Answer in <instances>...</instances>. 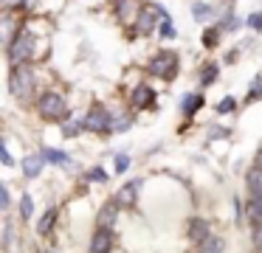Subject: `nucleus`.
<instances>
[{"mask_svg":"<svg viewBox=\"0 0 262 253\" xmlns=\"http://www.w3.org/2000/svg\"><path fill=\"white\" fill-rule=\"evenodd\" d=\"M254 245L256 250H262V225H254Z\"/></svg>","mask_w":262,"mask_h":253,"instance_id":"cd10ccee","label":"nucleus"},{"mask_svg":"<svg viewBox=\"0 0 262 253\" xmlns=\"http://www.w3.org/2000/svg\"><path fill=\"white\" fill-rule=\"evenodd\" d=\"M198 253H223V239L220 236H209L206 242H200Z\"/></svg>","mask_w":262,"mask_h":253,"instance_id":"a211bd4d","label":"nucleus"},{"mask_svg":"<svg viewBox=\"0 0 262 253\" xmlns=\"http://www.w3.org/2000/svg\"><path fill=\"white\" fill-rule=\"evenodd\" d=\"M127 127H130V118H127V116H119V118H116V124H110V129H113V132L127 129Z\"/></svg>","mask_w":262,"mask_h":253,"instance_id":"b1692460","label":"nucleus"},{"mask_svg":"<svg viewBox=\"0 0 262 253\" xmlns=\"http://www.w3.org/2000/svg\"><path fill=\"white\" fill-rule=\"evenodd\" d=\"M40 112L46 118H62L65 112H68V107H65V99L59 93H42L40 96Z\"/></svg>","mask_w":262,"mask_h":253,"instance_id":"20e7f679","label":"nucleus"},{"mask_svg":"<svg viewBox=\"0 0 262 253\" xmlns=\"http://www.w3.org/2000/svg\"><path fill=\"white\" fill-rule=\"evenodd\" d=\"M211 14H214V11H211V6H206V3H194V6H192V17H194L198 22L211 20Z\"/></svg>","mask_w":262,"mask_h":253,"instance_id":"6ab92c4d","label":"nucleus"},{"mask_svg":"<svg viewBox=\"0 0 262 253\" xmlns=\"http://www.w3.org/2000/svg\"><path fill=\"white\" fill-rule=\"evenodd\" d=\"M217 71H220V67L214 65V62H211V65H206V71H203V76H200V82L203 84H211L217 79Z\"/></svg>","mask_w":262,"mask_h":253,"instance_id":"5701e85b","label":"nucleus"},{"mask_svg":"<svg viewBox=\"0 0 262 253\" xmlns=\"http://www.w3.org/2000/svg\"><path fill=\"white\" fill-rule=\"evenodd\" d=\"M116 17H119V22H136L138 20V3L136 0H119L116 3Z\"/></svg>","mask_w":262,"mask_h":253,"instance_id":"1a4fd4ad","label":"nucleus"},{"mask_svg":"<svg viewBox=\"0 0 262 253\" xmlns=\"http://www.w3.org/2000/svg\"><path fill=\"white\" fill-rule=\"evenodd\" d=\"M161 6H147V9L138 14V20H136V31L138 34H149L152 31V20H155V14H164V11H158Z\"/></svg>","mask_w":262,"mask_h":253,"instance_id":"9d476101","label":"nucleus"},{"mask_svg":"<svg viewBox=\"0 0 262 253\" xmlns=\"http://www.w3.org/2000/svg\"><path fill=\"white\" fill-rule=\"evenodd\" d=\"M209 222H203L200 217H194L192 222H189V239H194V242H206L209 239Z\"/></svg>","mask_w":262,"mask_h":253,"instance_id":"9b49d317","label":"nucleus"},{"mask_svg":"<svg viewBox=\"0 0 262 253\" xmlns=\"http://www.w3.org/2000/svg\"><path fill=\"white\" fill-rule=\"evenodd\" d=\"M256 96H262V79H259V82L254 84V90H251V93H248V101H254Z\"/></svg>","mask_w":262,"mask_h":253,"instance_id":"2f4dec72","label":"nucleus"},{"mask_svg":"<svg viewBox=\"0 0 262 253\" xmlns=\"http://www.w3.org/2000/svg\"><path fill=\"white\" fill-rule=\"evenodd\" d=\"M88 177H91V180H99V183H102V180H107V174H104L102 169H93V172L88 174Z\"/></svg>","mask_w":262,"mask_h":253,"instance_id":"473e14b6","label":"nucleus"},{"mask_svg":"<svg viewBox=\"0 0 262 253\" xmlns=\"http://www.w3.org/2000/svg\"><path fill=\"white\" fill-rule=\"evenodd\" d=\"M175 71H178V56L172 54V51H161V54L149 62V73H155V76L175 79Z\"/></svg>","mask_w":262,"mask_h":253,"instance_id":"7ed1b4c3","label":"nucleus"},{"mask_svg":"<svg viewBox=\"0 0 262 253\" xmlns=\"http://www.w3.org/2000/svg\"><path fill=\"white\" fill-rule=\"evenodd\" d=\"M116 219H119V202H104L102 205V211H99V217H96V225L99 228H113L116 225Z\"/></svg>","mask_w":262,"mask_h":253,"instance_id":"6e6552de","label":"nucleus"},{"mask_svg":"<svg viewBox=\"0 0 262 253\" xmlns=\"http://www.w3.org/2000/svg\"><path fill=\"white\" fill-rule=\"evenodd\" d=\"M9 90H12L14 99H29L34 93V71L26 65H14L12 67V76H9Z\"/></svg>","mask_w":262,"mask_h":253,"instance_id":"f257e3e1","label":"nucleus"},{"mask_svg":"<svg viewBox=\"0 0 262 253\" xmlns=\"http://www.w3.org/2000/svg\"><path fill=\"white\" fill-rule=\"evenodd\" d=\"M158 34H161L164 39H175V26H172V20H169V17H164V22H161Z\"/></svg>","mask_w":262,"mask_h":253,"instance_id":"4be33fe9","label":"nucleus"},{"mask_svg":"<svg viewBox=\"0 0 262 253\" xmlns=\"http://www.w3.org/2000/svg\"><path fill=\"white\" fill-rule=\"evenodd\" d=\"M127 169H130V157L119 155V157H116V172H127Z\"/></svg>","mask_w":262,"mask_h":253,"instance_id":"bb28decb","label":"nucleus"},{"mask_svg":"<svg viewBox=\"0 0 262 253\" xmlns=\"http://www.w3.org/2000/svg\"><path fill=\"white\" fill-rule=\"evenodd\" d=\"M254 166H259V169H262V149L256 152V160H254Z\"/></svg>","mask_w":262,"mask_h":253,"instance_id":"f704fd0d","label":"nucleus"},{"mask_svg":"<svg viewBox=\"0 0 262 253\" xmlns=\"http://www.w3.org/2000/svg\"><path fill=\"white\" fill-rule=\"evenodd\" d=\"M234 107H237V104H234V99H228V96H226V99H223L220 104H217V112H231Z\"/></svg>","mask_w":262,"mask_h":253,"instance_id":"a878e982","label":"nucleus"},{"mask_svg":"<svg viewBox=\"0 0 262 253\" xmlns=\"http://www.w3.org/2000/svg\"><path fill=\"white\" fill-rule=\"evenodd\" d=\"M113 250V228H99L91 239V253H110Z\"/></svg>","mask_w":262,"mask_h":253,"instance_id":"423d86ee","label":"nucleus"},{"mask_svg":"<svg viewBox=\"0 0 262 253\" xmlns=\"http://www.w3.org/2000/svg\"><path fill=\"white\" fill-rule=\"evenodd\" d=\"M203 104V96H198V93H189L186 99H183V104H181V110H183V116H194V110Z\"/></svg>","mask_w":262,"mask_h":253,"instance_id":"f3484780","label":"nucleus"},{"mask_svg":"<svg viewBox=\"0 0 262 253\" xmlns=\"http://www.w3.org/2000/svg\"><path fill=\"white\" fill-rule=\"evenodd\" d=\"M245 183H248V191L251 197H262V169L254 166L248 172V177H245Z\"/></svg>","mask_w":262,"mask_h":253,"instance_id":"f8f14e48","label":"nucleus"},{"mask_svg":"<svg viewBox=\"0 0 262 253\" xmlns=\"http://www.w3.org/2000/svg\"><path fill=\"white\" fill-rule=\"evenodd\" d=\"M110 121H113V118L107 116V110L96 104V107H93V110L85 116V129H91V132H107V129H110Z\"/></svg>","mask_w":262,"mask_h":253,"instance_id":"39448f33","label":"nucleus"},{"mask_svg":"<svg viewBox=\"0 0 262 253\" xmlns=\"http://www.w3.org/2000/svg\"><path fill=\"white\" fill-rule=\"evenodd\" d=\"M42 160H51V163H71L68 155L59 149H42Z\"/></svg>","mask_w":262,"mask_h":253,"instance_id":"aec40b11","label":"nucleus"},{"mask_svg":"<svg viewBox=\"0 0 262 253\" xmlns=\"http://www.w3.org/2000/svg\"><path fill=\"white\" fill-rule=\"evenodd\" d=\"M214 42H217V28H214V31L206 34V45H214Z\"/></svg>","mask_w":262,"mask_h":253,"instance_id":"72a5a7b5","label":"nucleus"},{"mask_svg":"<svg viewBox=\"0 0 262 253\" xmlns=\"http://www.w3.org/2000/svg\"><path fill=\"white\" fill-rule=\"evenodd\" d=\"M40 172H42V155L40 157L31 155V157H26V160H23V174H26V177H37Z\"/></svg>","mask_w":262,"mask_h":253,"instance_id":"4468645a","label":"nucleus"},{"mask_svg":"<svg viewBox=\"0 0 262 253\" xmlns=\"http://www.w3.org/2000/svg\"><path fill=\"white\" fill-rule=\"evenodd\" d=\"M245 211H248V219L254 225H262V197H251Z\"/></svg>","mask_w":262,"mask_h":253,"instance_id":"ddd939ff","label":"nucleus"},{"mask_svg":"<svg viewBox=\"0 0 262 253\" xmlns=\"http://www.w3.org/2000/svg\"><path fill=\"white\" fill-rule=\"evenodd\" d=\"M9 202H12V200H9V189H6V186H0V205L9 208Z\"/></svg>","mask_w":262,"mask_h":253,"instance_id":"c756f323","label":"nucleus"},{"mask_svg":"<svg viewBox=\"0 0 262 253\" xmlns=\"http://www.w3.org/2000/svg\"><path fill=\"white\" fill-rule=\"evenodd\" d=\"M46 253H57V250H46Z\"/></svg>","mask_w":262,"mask_h":253,"instance_id":"c9c22d12","label":"nucleus"},{"mask_svg":"<svg viewBox=\"0 0 262 253\" xmlns=\"http://www.w3.org/2000/svg\"><path fill=\"white\" fill-rule=\"evenodd\" d=\"M57 214H59L57 208H48V211H46V217H42L40 222H37V231H40L42 236H46V234H51L54 222H57Z\"/></svg>","mask_w":262,"mask_h":253,"instance_id":"dca6fc26","label":"nucleus"},{"mask_svg":"<svg viewBox=\"0 0 262 253\" xmlns=\"http://www.w3.org/2000/svg\"><path fill=\"white\" fill-rule=\"evenodd\" d=\"M0 157H3V163H6V166H12V155H9V149H6V144H0Z\"/></svg>","mask_w":262,"mask_h":253,"instance_id":"7c9ffc66","label":"nucleus"},{"mask_svg":"<svg viewBox=\"0 0 262 253\" xmlns=\"http://www.w3.org/2000/svg\"><path fill=\"white\" fill-rule=\"evenodd\" d=\"M248 26L254 28V31H262V11H256V14L248 17Z\"/></svg>","mask_w":262,"mask_h":253,"instance_id":"393cba45","label":"nucleus"},{"mask_svg":"<svg viewBox=\"0 0 262 253\" xmlns=\"http://www.w3.org/2000/svg\"><path fill=\"white\" fill-rule=\"evenodd\" d=\"M138 189H141V180H130V183L124 186V189L116 194V202L119 205H124V208H130V205H136V200H138Z\"/></svg>","mask_w":262,"mask_h":253,"instance_id":"0eeeda50","label":"nucleus"},{"mask_svg":"<svg viewBox=\"0 0 262 253\" xmlns=\"http://www.w3.org/2000/svg\"><path fill=\"white\" fill-rule=\"evenodd\" d=\"M31 214H34V202H31L29 194H23V200H20V217L31 219Z\"/></svg>","mask_w":262,"mask_h":253,"instance_id":"412c9836","label":"nucleus"},{"mask_svg":"<svg viewBox=\"0 0 262 253\" xmlns=\"http://www.w3.org/2000/svg\"><path fill=\"white\" fill-rule=\"evenodd\" d=\"M31 56H34V37L20 31L17 37L9 42V62H12V67L14 65H26Z\"/></svg>","mask_w":262,"mask_h":253,"instance_id":"f03ea898","label":"nucleus"},{"mask_svg":"<svg viewBox=\"0 0 262 253\" xmlns=\"http://www.w3.org/2000/svg\"><path fill=\"white\" fill-rule=\"evenodd\" d=\"M133 101H136L138 107H152V90H149L147 84H138L136 93H133Z\"/></svg>","mask_w":262,"mask_h":253,"instance_id":"2eb2a0df","label":"nucleus"},{"mask_svg":"<svg viewBox=\"0 0 262 253\" xmlns=\"http://www.w3.org/2000/svg\"><path fill=\"white\" fill-rule=\"evenodd\" d=\"M82 127H85V124H65V127H62V132H65V135H76Z\"/></svg>","mask_w":262,"mask_h":253,"instance_id":"c85d7f7f","label":"nucleus"}]
</instances>
